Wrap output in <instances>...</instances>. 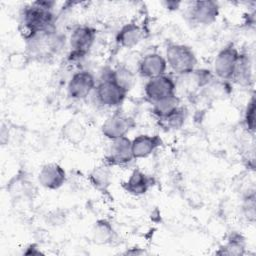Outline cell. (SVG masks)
I'll return each instance as SVG.
<instances>
[{"label":"cell","instance_id":"cell-1","mask_svg":"<svg viewBox=\"0 0 256 256\" xmlns=\"http://www.w3.org/2000/svg\"><path fill=\"white\" fill-rule=\"evenodd\" d=\"M53 1H36L26 6L21 14V26L25 39L54 29Z\"/></svg>","mask_w":256,"mask_h":256},{"label":"cell","instance_id":"cell-2","mask_svg":"<svg viewBox=\"0 0 256 256\" xmlns=\"http://www.w3.org/2000/svg\"><path fill=\"white\" fill-rule=\"evenodd\" d=\"M167 65L179 76H185L195 70L197 58L193 50L184 44H170L166 49Z\"/></svg>","mask_w":256,"mask_h":256},{"label":"cell","instance_id":"cell-3","mask_svg":"<svg viewBox=\"0 0 256 256\" xmlns=\"http://www.w3.org/2000/svg\"><path fill=\"white\" fill-rule=\"evenodd\" d=\"M63 44V38L54 29L39 33L27 39L30 55L37 58H48L58 52Z\"/></svg>","mask_w":256,"mask_h":256},{"label":"cell","instance_id":"cell-4","mask_svg":"<svg viewBox=\"0 0 256 256\" xmlns=\"http://www.w3.org/2000/svg\"><path fill=\"white\" fill-rule=\"evenodd\" d=\"M94 92L97 101L101 105L105 107H117L123 103L128 91L112 80L108 72H105L102 80L96 85Z\"/></svg>","mask_w":256,"mask_h":256},{"label":"cell","instance_id":"cell-5","mask_svg":"<svg viewBox=\"0 0 256 256\" xmlns=\"http://www.w3.org/2000/svg\"><path fill=\"white\" fill-rule=\"evenodd\" d=\"M96 31L94 28L81 25L76 27L70 36L71 54L70 59H80L84 57L91 49L95 41Z\"/></svg>","mask_w":256,"mask_h":256},{"label":"cell","instance_id":"cell-6","mask_svg":"<svg viewBox=\"0 0 256 256\" xmlns=\"http://www.w3.org/2000/svg\"><path fill=\"white\" fill-rule=\"evenodd\" d=\"M239 54L233 43L226 45L218 52L214 60V73L221 80L232 79Z\"/></svg>","mask_w":256,"mask_h":256},{"label":"cell","instance_id":"cell-7","mask_svg":"<svg viewBox=\"0 0 256 256\" xmlns=\"http://www.w3.org/2000/svg\"><path fill=\"white\" fill-rule=\"evenodd\" d=\"M145 96L153 104L176 94V84L167 75L148 79L144 87Z\"/></svg>","mask_w":256,"mask_h":256},{"label":"cell","instance_id":"cell-8","mask_svg":"<svg viewBox=\"0 0 256 256\" xmlns=\"http://www.w3.org/2000/svg\"><path fill=\"white\" fill-rule=\"evenodd\" d=\"M135 126L134 120L120 112L109 116L101 126V132L109 140H115L125 137L128 132Z\"/></svg>","mask_w":256,"mask_h":256},{"label":"cell","instance_id":"cell-9","mask_svg":"<svg viewBox=\"0 0 256 256\" xmlns=\"http://www.w3.org/2000/svg\"><path fill=\"white\" fill-rule=\"evenodd\" d=\"M96 81L91 72L81 70L72 75L67 85V92L70 98L81 100L86 98L95 90Z\"/></svg>","mask_w":256,"mask_h":256},{"label":"cell","instance_id":"cell-10","mask_svg":"<svg viewBox=\"0 0 256 256\" xmlns=\"http://www.w3.org/2000/svg\"><path fill=\"white\" fill-rule=\"evenodd\" d=\"M111 141L112 142L105 157L108 166L125 165L134 159L131 140L127 136Z\"/></svg>","mask_w":256,"mask_h":256},{"label":"cell","instance_id":"cell-11","mask_svg":"<svg viewBox=\"0 0 256 256\" xmlns=\"http://www.w3.org/2000/svg\"><path fill=\"white\" fill-rule=\"evenodd\" d=\"M219 15V5L215 1H195L189 9V16L194 23L209 25Z\"/></svg>","mask_w":256,"mask_h":256},{"label":"cell","instance_id":"cell-12","mask_svg":"<svg viewBox=\"0 0 256 256\" xmlns=\"http://www.w3.org/2000/svg\"><path fill=\"white\" fill-rule=\"evenodd\" d=\"M66 178L64 168L57 163L45 164L38 174L40 185L49 190L59 189L66 182Z\"/></svg>","mask_w":256,"mask_h":256},{"label":"cell","instance_id":"cell-13","mask_svg":"<svg viewBox=\"0 0 256 256\" xmlns=\"http://www.w3.org/2000/svg\"><path fill=\"white\" fill-rule=\"evenodd\" d=\"M167 63L159 53H149L141 58L138 65L139 74L142 77L152 79L165 74Z\"/></svg>","mask_w":256,"mask_h":256},{"label":"cell","instance_id":"cell-14","mask_svg":"<svg viewBox=\"0 0 256 256\" xmlns=\"http://www.w3.org/2000/svg\"><path fill=\"white\" fill-rule=\"evenodd\" d=\"M162 144L159 135L141 134L131 140L134 159H142L150 156Z\"/></svg>","mask_w":256,"mask_h":256},{"label":"cell","instance_id":"cell-15","mask_svg":"<svg viewBox=\"0 0 256 256\" xmlns=\"http://www.w3.org/2000/svg\"><path fill=\"white\" fill-rule=\"evenodd\" d=\"M152 185V178L139 169H135L130 174L128 180L123 183L125 191L134 196L145 194Z\"/></svg>","mask_w":256,"mask_h":256},{"label":"cell","instance_id":"cell-16","mask_svg":"<svg viewBox=\"0 0 256 256\" xmlns=\"http://www.w3.org/2000/svg\"><path fill=\"white\" fill-rule=\"evenodd\" d=\"M142 28L135 24L129 23L124 25L116 35V42L124 48H133L140 43L143 38Z\"/></svg>","mask_w":256,"mask_h":256},{"label":"cell","instance_id":"cell-17","mask_svg":"<svg viewBox=\"0 0 256 256\" xmlns=\"http://www.w3.org/2000/svg\"><path fill=\"white\" fill-rule=\"evenodd\" d=\"M231 80L243 87H247L252 84L253 82L252 63L248 54L246 53L239 54V58H238L235 71Z\"/></svg>","mask_w":256,"mask_h":256},{"label":"cell","instance_id":"cell-18","mask_svg":"<svg viewBox=\"0 0 256 256\" xmlns=\"http://www.w3.org/2000/svg\"><path fill=\"white\" fill-rule=\"evenodd\" d=\"M115 230L106 219L97 220L92 228V239L97 244H109L115 238Z\"/></svg>","mask_w":256,"mask_h":256},{"label":"cell","instance_id":"cell-19","mask_svg":"<svg viewBox=\"0 0 256 256\" xmlns=\"http://www.w3.org/2000/svg\"><path fill=\"white\" fill-rule=\"evenodd\" d=\"M245 239L244 237L237 233L233 232L227 238L226 243L216 251L218 255H243L245 254Z\"/></svg>","mask_w":256,"mask_h":256},{"label":"cell","instance_id":"cell-20","mask_svg":"<svg viewBox=\"0 0 256 256\" xmlns=\"http://www.w3.org/2000/svg\"><path fill=\"white\" fill-rule=\"evenodd\" d=\"M112 174L107 165L95 167L89 174V181L97 190L106 191L111 184Z\"/></svg>","mask_w":256,"mask_h":256},{"label":"cell","instance_id":"cell-21","mask_svg":"<svg viewBox=\"0 0 256 256\" xmlns=\"http://www.w3.org/2000/svg\"><path fill=\"white\" fill-rule=\"evenodd\" d=\"M86 135L85 127L74 119L68 120L62 127V136L72 144L80 143Z\"/></svg>","mask_w":256,"mask_h":256},{"label":"cell","instance_id":"cell-22","mask_svg":"<svg viewBox=\"0 0 256 256\" xmlns=\"http://www.w3.org/2000/svg\"><path fill=\"white\" fill-rule=\"evenodd\" d=\"M186 120V110L183 107H178L172 113L165 117L159 118V124L166 130H178L180 129Z\"/></svg>","mask_w":256,"mask_h":256},{"label":"cell","instance_id":"cell-23","mask_svg":"<svg viewBox=\"0 0 256 256\" xmlns=\"http://www.w3.org/2000/svg\"><path fill=\"white\" fill-rule=\"evenodd\" d=\"M179 104H180V99L175 94L162 101L153 103L152 112L159 119L172 113L174 110H176L179 107Z\"/></svg>","mask_w":256,"mask_h":256},{"label":"cell","instance_id":"cell-24","mask_svg":"<svg viewBox=\"0 0 256 256\" xmlns=\"http://www.w3.org/2000/svg\"><path fill=\"white\" fill-rule=\"evenodd\" d=\"M109 77L114 80L118 85L129 91L134 83V76L131 71L125 67H120L115 70L108 71Z\"/></svg>","mask_w":256,"mask_h":256},{"label":"cell","instance_id":"cell-25","mask_svg":"<svg viewBox=\"0 0 256 256\" xmlns=\"http://www.w3.org/2000/svg\"><path fill=\"white\" fill-rule=\"evenodd\" d=\"M256 197L255 191H249L243 198L242 202V210L243 214L249 222L255 221V207H256Z\"/></svg>","mask_w":256,"mask_h":256},{"label":"cell","instance_id":"cell-26","mask_svg":"<svg viewBox=\"0 0 256 256\" xmlns=\"http://www.w3.org/2000/svg\"><path fill=\"white\" fill-rule=\"evenodd\" d=\"M244 125L248 132L254 133L255 131V98L251 97L244 113Z\"/></svg>","mask_w":256,"mask_h":256},{"label":"cell","instance_id":"cell-27","mask_svg":"<svg viewBox=\"0 0 256 256\" xmlns=\"http://www.w3.org/2000/svg\"><path fill=\"white\" fill-rule=\"evenodd\" d=\"M36 246L35 245H30L27 250L24 252V254L26 255H40L42 254L40 250H38V248H35Z\"/></svg>","mask_w":256,"mask_h":256},{"label":"cell","instance_id":"cell-28","mask_svg":"<svg viewBox=\"0 0 256 256\" xmlns=\"http://www.w3.org/2000/svg\"><path fill=\"white\" fill-rule=\"evenodd\" d=\"M179 2H175V1H168V2H164V5L167 9L169 10H175L178 8L179 6Z\"/></svg>","mask_w":256,"mask_h":256}]
</instances>
